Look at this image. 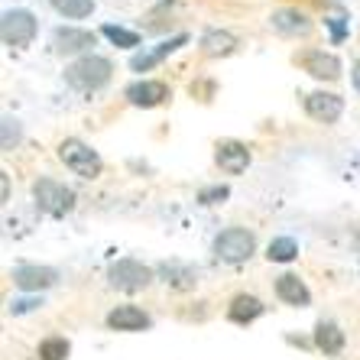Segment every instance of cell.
I'll list each match as a JSON object with an SVG mask.
<instances>
[{
	"mask_svg": "<svg viewBox=\"0 0 360 360\" xmlns=\"http://www.w3.org/2000/svg\"><path fill=\"white\" fill-rule=\"evenodd\" d=\"M110 75H114L110 59L94 56V52L82 56L78 62H72V65L65 68V82L72 84V88H78V91H98V88H104V84L110 82Z\"/></svg>",
	"mask_w": 360,
	"mask_h": 360,
	"instance_id": "6da1fadb",
	"label": "cell"
},
{
	"mask_svg": "<svg viewBox=\"0 0 360 360\" xmlns=\"http://www.w3.org/2000/svg\"><path fill=\"white\" fill-rule=\"evenodd\" d=\"M257 250V237L247 231V227H227L214 237V257L221 263H247Z\"/></svg>",
	"mask_w": 360,
	"mask_h": 360,
	"instance_id": "7a4b0ae2",
	"label": "cell"
},
{
	"mask_svg": "<svg viewBox=\"0 0 360 360\" xmlns=\"http://www.w3.org/2000/svg\"><path fill=\"white\" fill-rule=\"evenodd\" d=\"M33 198L52 218H65L68 211L75 208V192H72L65 182H56V179H39V182L33 185Z\"/></svg>",
	"mask_w": 360,
	"mask_h": 360,
	"instance_id": "3957f363",
	"label": "cell"
},
{
	"mask_svg": "<svg viewBox=\"0 0 360 360\" xmlns=\"http://www.w3.org/2000/svg\"><path fill=\"white\" fill-rule=\"evenodd\" d=\"M59 160L65 162V169H72L82 179H98L101 176V156L82 140H62Z\"/></svg>",
	"mask_w": 360,
	"mask_h": 360,
	"instance_id": "277c9868",
	"label": "cell"
},
{
	"mask_svg": "<svg viewBox=\"0 0 360 360\" xmlns=\"http://www.w3.org/2000/svg\"><path fill=\"white\" fill-rule=\"evenodd\" d=\"M36 30H39V23H36V17L30 10H7L4 20H0V36H4V42L13 46V49L30 46V42L36 39Z\"/></svg>",
	"mask_w": 360,
	"mask_h": 360,
	"instance_id": "5b68a950",
	"label": "cell"
},
{
	"mask_svg": "<svg viewBox=\"0 0 360 360\" xmlns=\"http://www.w3.org/2000/svg\"><path fill=\"white\" fill-rule=\"evenodd\" d=\"M108 279L120 292H140V289H146L153 283V269L140 260H117L108 269Z\"/></svg>",
	"mask_w": 360,
	"mask_h": 360,
	"instance_id": "8992f818",
	"label": "cell"
},
{
	"mask_svg": "<svg viewBox=\"0 0 360 360\" xmlns=\"http://www.w3.org/2000/svg\"><path fill=\"white\" fill-rule=\"evenodd\" d=\"M124 98L134 104V108H160V104H166L169 98H172V91H169L166 82H153V78H143V82H134L124 88Z\"/></svg>",
	"mask_w": 360,
	"mask_h": 360,
	"instance_id": "52a82bcc",
	"label": "cell"
},
{
	"mask_svg": "<svg viewBox=\"0 0 360 360\" xmlns=\"http://www.w3.org/2000/svg\"><path fill=\"white\" fill-rule=\"evenodd\" d=\"M295 62H299L311 78H319V82H338V78H341V59L325 49H305L295 56Z\"/></svg>",
	"mask_w": 360,
	"mask_h": 360,
	"instance_id": "ba28073f",
	"label": "cell"
},
{
	"mask_svg": "<svg viewBox=\"0 0 360 360\" xmlns=\"http://www.w3.org/2000/svg\"><path fill=\"white\" fill-rule=\"evenodd\" d=\"M305 114L319 124H335L344 114V98L331 91H311L305 94Z\"/></svg>",
	"mask_w": 360,
	"mask_h": 360,
	"instance_id": "9c48e42d",
	"label": "cell"
},
{
	"mask_svg": "<svg viewBox=\"0 0 360 360\" xmlns=\"http://www.w3.org/2000/svg\"><path fill=\"white\" fill-rule=\"evenodd\" d=\"M13 283L23 292H42V289L59 283V273L52 266H39V263H23V266L13 269Z\"/></svg>",
	"mask_w": 360,
	"mask_h": 360,
	"instance_id": "30bf717a",
	"label": "cell"
},
{
	"mask_svg": "<svg viewBox=\"0 0 360 360\" xmlns=\"http://www.w3.org/2000/svg\"><path fill=\"white\" fill-rule=\"evenodd\" d=\"M182 46H188V36H185V33L172 36V39H166V42H160V46H153V49L134 56V59H130V72H150V68H156L162 59H169V56H172V52H179Z\"/></svg>",
	"mask_w": 360,
	"mask_h": 360,
	"instance_id": "8fae6325",
	"label": "cell"
},
{
	"mask_svg": "<svg viewBox=\"0 0 360 360\" xmlns=\"http://www.w3.org/2000/svg\"><path fill=\"white\" fill-rule=\"evenodd\" d=\"M52 46L59 56H75V52H84L94 46V33L91 30H78V26H59L52 33Z\"/></svg>",
	"mask_w": 360,
	"mask_h": 360,
	"instance_id": "7c38bea8",
	"label": "cell"
},
{
	"mask_svg": "<svg viewBox=\"0 0 360 360\" xmlns=\"http://www.w3.org/2000/svg\"><path fill=\"white\" fill-rule=\"evenodd\" d=\"M214 162L224 169L227 176H240L243 169L250 166V150L240 140H221L218 153H214Z\"/></svg>",
	"mask_w": 360,
	"mask_h": 360,
	"instance_id": "4fadbf2b",
	"label": "cell"
},
{
	"mask_svg": "<svg viewBox=\"0 0 360 360\" xmlns=\"http://www.w3.org/2000/svg\"><path fill=\"white\" fill-rule=\"evenodd\" d=\"M156 276L162 279L166 285H172V289H195V283H198V269L188 266V263L182 260H166L156 266Z\"/></svg>",
	"mask_w": 360,
	"mask_h": 360,
	"instance_id": "5bb4252c",
	"label": "cell"
},
{
	"mask_svg": "<svg viewBox=\"0 0 360 360\" xmlns=\"http://www.w3.org/2000/svg\"><path fill=\"white\" fill-rule=\"evenodd\" d=\"M150 325L153 319L136 305H117L108 315V328H114V331H146Z\"/></svg>",
	"mask_w": 360,
	"mask_h": 360,
	"instance_id": "9a60e30c",
	"label": "cell"
},
{
	"mask_svg": "<svg viewBox=\"0 0 360 360\" xmlns=\"http://www.w3.org/2000/svg\"><path fill=\"white\" fill-rule=\"evenodd\" d=\"M234 49H237V36L231 30H205V36H201V52L211 56V59L231 56Z\"/></svg>",
	"mask_w": 360,
	"mask_h": 360,
	"instance_id": "2e32d148",
	"label": "cell"
},
{
	"mask_svg": "<svg viewBox=\"0 0 360 360\" xmlns=\"http://www.w3.org/2000/svg\"><path fill=\"white\" fill-rule=\"evenodd\" d=\"M276 295L285 302V305H309L311 302V292H309V285L302 283L299 276H292V273H285V276L276 279Z\"/></svg>",
	"mask_w": 360,
	"mask_h": 360,
	"instance_id": "e0dca14e",
	"label": "cell"
},
{
	"mask_svg": "<svg viewBox=\"0 0 360 360\" xmlns=\"http://www.w3.org/2000/svg\"><path fill=\"white\" fill-rule=\"evenodd\" d=\"M273 30H279L283 36H309L311 33V20L305 17V13H299V10H279V13H273Z\"/></svg>",
	"mask_w": 360,
	"mask_h": 360,
	"instance_id": "ac0fdd59",
	"label": "cell"
},
{
	"mask_svg": "<svg viewBox=\"0 0 360 360\" xmlns=\"http://www.w3.org/2000/svg\"><path fill=\"white\" fill-rule=\"evenodd\" d=\"M263 315V302L257 299V295H237L234 302H231V309H227V319L237 321V325H250V321H257Z\"/></svg>",
	"mask_w": 360,
	"mask_h": 360,
	"instance_id": "d6986e66",
	"label": "cell"
},
{
	"mask_svg": "<svg viewBox=\"0 0 360 360\" xmlns=\"http://www.w3.org/2000/svg\"><path fill=\"white\" fill-rule=\"evenodd\" d=\"M344 331L335 325V321H319L315 325V347L325 354H341L344 351Z\"/></svg>",
	"mask_w": 360,
	"mask_h": 360,
	"instance_id": "ffe728a7",
	"label": "cell"
},
{
	"mask_svg": "<svg viewBox=\"0 0 360 360\" xmlns=\"http://www.w3.org/2000/svg\"><path fill=\"white\" fill-rule=\"evenodd\" d=\"M49 4L65 20H84L94 13V0H49Z\"/></svg>",
	"mask_w": 360,
	"mask_h": 360,
	"instance_id": "44dd1931",
	"label": "cell"
},
{
	"mask_svg": "<svg viewBox=\"0 0 360 360\" xmlns=\"http://www.w3.org/2000/svg\"><path fill=\"white\" fill-rule=\"evenodd\" d=\"M266 257L273 263H292L295 257H299V243H295L292 237H276V240L269 243Z\"/></svg>",
	"mask_w": 360,
	"mask_h": 360,
	"instance_id": "7402d4cb",
	"label": "cell"
},
{
	"mask_svg": "<svg viewBox=\"0 0 360 360\" xmlns=\"http://www.w3.org/2000/svg\"><path fill=\"white\" fill-rule=\"evenodd\" d=\"M101 33L108 36L114 46H120V49H134V46H140V33H134V30H124V26H101Z\"/></svg>",
	"mask_w": 360,
	"mask_h": 360,
	"instance_id": "603a6c76",
	"label": "cell"
},
{
	"mask_svg": "<svg viewBox=\"0 0 360 360\" xmlns=\"http://www.w3.org/2000/svg\"><path fill=\"white\" fill-rule=\"evenodd\" d=\"M68 351H72V344L65 338H46L39 344V360H68Z\"/></svg>",
	"mask_w": 360,
	"mask_h": 360,
	"instance_id": "cb8c5ba5",
	"label": "cell"
},
{
	"mask_svg": "<svg viewBox=\"0 0 360 360\" xmlns=\"http://www.w3.org/2000/svg\"><path fill=\"white\" fill-rule=\"evenodd\" d=\"M227 195H231L227 185H208V188L198 192V201L201 205H221V201H227Z\"/></svg>",
	"mask_w": 360,
	"mask_h": 360,
	"instance_id": "d4e9b609",
	"label": "cell"
},
{
	"mask_svg": "<svg viewBox=\"0 0 360 360\" xmlns=\"http://www.w3.org/2000/svg\"><path fill=\"white\" fill-rule=\"evenodd\" d=\"M0 130H4V136H0V146L4 150H13L20 143V127H17V120H10V117H4V124H0Z\"/></svg>",
	"mask_w": 360,
	"mask_h": 360,
	"instance_id": "484cf974",
	"label": "cell"
},
{
	"mask_svg": "<svg viewBox=\"0 0 360 360\" xmlns=\"http://www.w3.org/2000/svg\"><path fill=\"white\" fill-rule=\"evenodd\" d=\"M39 305H42L39 299H17V302H10V315H26V311L39 309Z\"/></svg>",
	"mask_w": 360,
	"mask_h": 360,
	"instance_id": "4316f807",
	"label": "cell"
},
{
	"mask_svg": "<svg viewBox=\"0 0 360 360\" xmlns=\"http://www.w3.org/2000/svg\"><path fill=\"white\" fill-rule=\"evenodd\" d=\"M328 26H331V36H335V42H341V39H344V23H341V17L328 20Z\"/></svg>",
	"mask_w": 360,
	"mask_h": 360,
	"instance_id": "83f0119b",
	"label": "cell"
},
{
	"mask_svg": "<svg viewBox=\"0 0 360 360\" xmlns=\"http://www.w3.org/2000/svg\"><path fill=\"white\" fill-rule=\"evenodd\" d=\"M0 198H4V201L10 198V176H7V172H0Z\"/></svg>",
	"mask_w": 360,
	"mask_h": 360,
	"instance_id": "f1b7e54d",
	"label": "cell"
},
{
	"mask_svg": "<svg viewBox=\"0 0 360 360\" xmlns=\"http://www.w3.org/2000/svg\"><path fill=\"white\" fill-rule=\"evenodd\" d=\"M354 88H357V94H360V59L354 62Z\"/></svg>",
	"mask_w": 360,
	"mask_h": 360,
	"instance_id": "f546056e",
	"label": "cell"
}]
</instances>
